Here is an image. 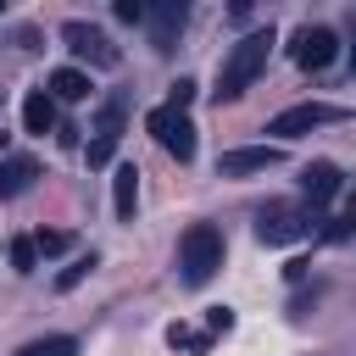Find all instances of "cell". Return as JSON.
Here are the masks:
<instances>
[{
	"label": "cell",
	"mask_w": 356,
	"mask_h": 356,
	"mask_svg": "<svg viewBox=\"0 0 356 356\" xmlns=\"http://www.w3.org/2000/svg\"><path fill=\"white\" fill-rule=\"evenodd\" d=\"M184 11H189V0H145V22H150L156 50H172V39L184 28Z\"/></svg>",
	"instance_id": "cell-8"
},
{
	"label": "cell",
	"mask_w": 356,
	"mask_h": 356,
	"mask_svg": "<svg viewBox=\"0 0 356 356\" xmlns=\"http://www.w3.org/2000/svg\"><path fill=\"white\" fill-rule=\"evenodd\" d=\"M111 200H117V217L134 222V206H139V172H134V161L117 167V178H111Z\"/></svg>",
	"instance_id": "cell-13"
},
{
	"label": "cell",
	"mask_w": 356,
	"mask_h": 356,
	"mask_svg": "<svg viewBox=\"0 0 356 356\" xmlns=\"http://www.w3.org/2000/svg\"><path fill=\"white\" fill-rule=\"evenodd\" d=\"M145 128L161 139V150H167V156H178V161H195V122H189L178 106H156V111L145 117Z\"/></svg>",
	"instance_id": "cell-4"
},
{
	"label": "cell",
	"mask_w": 356,
	"mask_h": 356,
	"mask_svg": "<svg viewBox=\"0 0 356 356\" xmlns=\"http://www.w3.org/2000/svg\"><path fill=\"white\" fill-rule=\"evenodd\" d=\"M33 178H39V161H33V156H6V161H0V195H6V200H11V195H28Z\"/></svg>",
	"instance_id": "cell-10"
},
{
	"label": "cell",
	"mask_w": 356,
	"mask_h": 356,
	"mask_svg": "<svg viewBox=\"0 0 356 356\" xmlns=\"http://www.w3.org/2000/svg\"><path fill=\"white\" fill-rule=\"evenodd\" d=\"M117 134H122V106H106V111H100V122H95V139L117 145Z\"/></svg>",
	"instance_id": "cell-17"
},
{
	"label": "cell",
	"mask_w": 356,
	"mask_h": 356,
	"mask_svg": "<svg viewBox=\"0 0 356 356\" xmlns=\"http://www.w3.org/2000/svg\"><path fill=\"white\" fill-rule=\"evenodd\" d=\"M206 339H211V334H195V328H184V323L167 328V345H172V350H206Z\"/></svg>",
	"instance_id": "cell-16"
},
{
	"label": "cell",
	"mask_w": 356,
	"mask_h": 356,
	"mask_svg": "<svg viewBox=\"0 0 356 356\" xmlns=\"http://www.w3.org/2000/svg\"><path fill=\"white\" fill-rule=\"evenodd\" d=\"M228 328H234V312L228 306H211L206 312V334H228Z\"/></svg>",
	"instance_id": "cell-21"
},
{
	"label": "cell",
	"mask_w": 356,
	"mask_h": 356,
	"mask_svg": "<svg viewBox=\"0 0 356 356\" xmlns=\"http://www.w3.org/2000/svg\"><path fill=\"white\" fill-rule=\"evenodd\" d=\"M17 356H78V339H67V334H50V339H28Z\"/></svg>",
	"instance_id": "cell-15"
},
{
	"label": "cell",
	"mask_w": 356,
	"mask_h": 356,
	"mask_svg": "<svg viewBox=\"0 0 356 356\" xmlns=\"http://www.w3.org/2000/svg\"><path fill=\"white\" fill-rule=\"evenodd\" d=\"M22 128H28V134H50V128H56V100H50L44 89H33V95L22 100Z\"/></svg>",
	"instance_id": "cell-12"
},
{
	"label": "cell",
	"mask_w": 356,
	"mask_h": 356,
	"mask_svg": "<svg viewBox=\"0 0 356 356\" xmlns=\"http://www.w3.org/2000/svg\"><path fill=\"white\" fill-rule=\"evenodd\" d=\"M122 22H145V0H111Z\"/></svg>",
	"instance_id": "cell-22"
},
{
	"label": "cell",
	"mask_w": 356,
	"mask_h": 356,
	"mask_svg": "<svg viewBox=\"0 0 356 356\" xmlns=\"http://www.w3.org/2000/svg\"><path fill=\"white\" fill-rule=\"evenodd\" d=\"M289 56H295V67L323 72V67H334L339 39H334V28H300V33H295V44H289Z\"/></svg>",
	"instance_id": "cell-7"
},
{
	"label": "cell",
	"mask_w": 356,
	"mask_h": 356,
	"mask_svg": "<svg viewBox=\"0 0 356 356\" xmlns=\"http://www.w3.org/2000/svg\"><path fill=\"white\" fill-rule=\"evenodd\" d=\"M312 228H317L312 206H267V211L256 217V239H261V245H295V239H306Z\"/></svg>",
	"instance_id": "cell-3"
},
{
	"label": "cell",
	"mask_w": 356,
	"mask_h": 356,
	"mask_svg": "<svg viewBox=\"0 0 356 356\" xmlns=\"http://www.w3.org/2000/svg\"><path fill=\"white\" fill-rule=\"evenodd\" d=\"M61 39H67V50H72V56H83L89 67H117V61H122V56H117V44H111L100 28H89V22H67V28H61Z\"/></svg>",
	"instance_id": "cell-6"
},
{
	"label": "cell",
	"mask_w": 356,
	"mask_h": 356,
	"mask_svg": "<svg viewBox=\"0 0 356 356\" xmlns=\"http://www.w3.org/2000/svg\"><path fill=\"white\" fill-rule=\"evenodd\" d=\"M278 161H284L278 145H250V150H222L217 172H222V178H245V172H267V167H278Z\"/></svg>",
	"instance_id": "cell-9"
},
{
	"label": "cell",
	"mask_w": 356,
	"mask_h": 356,
	"mask_svg": "<svg viewBox=\"0 0 356 356\" xmlns=\"http://www.w3.org/2000/svg\"><path fill=\"white\" fill-rule=\"evenodd\" d=\"M33 261H39L33 239H17V245H11V267H17V273H33Z\"/></svg>",
	"instance_id": "cell-19"
},
{
	"label": "cell",
	"mask_w": 356,
	"mask_h": 356,
	"mask_svg": "<svg viewBox=\"0 0 356 356\" xmlns=\"http://www.w3.org/2000/svg\"><path fill=\"white\" fill-rule=\"evenodd\" d=\"M267 56H273V28H256V33H245L228 56H222V72H217V100H239L256 78H261V67H267Z\"/></svg>",
	"instance_id": "cell-1"
},
{
	"label": "cell",
	"mask_w": 356,
	"mask_h": 356,
	"mask_svg": "<svg viewBox=\"0 0 356 356\" xmlns=\"http://www.w3.org/2000/svg\"><path fill=\"white\" fill-rule=\"evenodd\" d=\"M217 267H222V234L211 222H189L184 239H178V278L189 289H200V284L217 278Z\"/></svg>",
	"instance_id": "cell-2"
},
{
	"label": "cell",
	"mask_w": 356,
	"mask_h": 356,
	"mask_svg": "<svg viewBox=\"0 0 356 356\" xmlns=\"http://www.w3.org/2000/svg\"><path fill=\"white\" fill-rule=\"evenodd\" d=\"M95 267V256H78L72 267H61V278H56V289H72V284H83V273Z\"/></svg>",
	"instance_id": "cell-20"
},
{
	"label": "cell",
	"mask_w": 356,
	"mask_h": 356,
	"mask_svg": "<svg viewBox=\"0 0 356 356\" xmlns=\"http://www.w3.org/2000/svg\"><path fill=\"white\" fill-rule=\"evenodd\" d=\"M189 100H195V83H189V78H178V83H172V106H178V111H184V106H189Z\"/></svg>",
	"instance_id": "cell-24"
},
{
	"label": "cell",
	"mask_w": 356,
	"mask_h": 356,
	"mask_svg": "<svg viewBox=\"0 0 356 356\" xmlns=\"http://www.w3.org/2000/svg\"><path fill=\"white\" fill-rule=\"evenodd\" d=\"M111 150H117V145H106V139H89V167H106V161H111Z\"/></svg>",
	"instance_id": "cell-23"
},
{
	"label": "cell",
	"mask_w": 356,
	"mask_h": 356,
	"mask_svg": "<svg viewBox=\"0 0 356 356\" xmlns=\"http://www.w3.org/2000/svg\"><path fill=\"white\" fill-rule=\"evenodd\" d=\"M345 111L339 106H328V100H306V106H289V111H278L273 122H267V134H284V139H295V134H312V128H323V122H339Z\"/></svg>",
	"instance_id": "cell-5"
},
{
	"label": "cell",
	"mask_w": 356,
	"mask_h": 356,
	"mask_svg": "<svg viewBox=\"0 0 356 356\" xmlns=\"http://www.w3.org/2000/svg\"><path fill=\"white\" fill-rule=\"evenodd\" d=\"M300 184H306V200H312V206H323V200H334V195H339V184H345V178H339V167H334V161H312Z\"/></svg>",
	"instance_id": "cell-11"
},
{
	"label": "cell",
	"mask_w": 356,
	"mask_h": 356,
	"mask_svg": "<svg viewBox=\"0 0 356 356\" xmlns=\"http://www.w3.org/2000/svg\"><path fill=\"white\" fill-rule=\"evenodd\" d=\"M50 95L56 100H89V78L78 67H61V72H50Z\"/></svg>",
	"instance_id": "cell-14"
},
{
	"label": "cell",
	"mask_w": 356,
	"mask_h": 356,
	"mask_svg": "<svg viewBox=\"0 0 356 356\" xmlns=\"http://www.w3.org/2000/svg\"><path fill=\"white\" fill-rule=\"evenodd\" d=\"M67 245H72V234H61V228H50V234H39V239H33V250H44V256H61Z\"/></svg>",
	"instance_id": "cell-18"
},
{
	"label": "cell",
	"mask_w": 356,
	"mask_h": 356,
	"mask_svg": "<svg viewBox=\"0 0 356 356\" xmlns=\"http://www.w3.org/2000/svg\"><path fill=\"white\" fill-rule=\"evenodd\" d=\"M250 6H256V0H228V17H234V22H245V17H250Z\"/></svg>",
	"instance_id": "cell-25"
}]
</instances>
